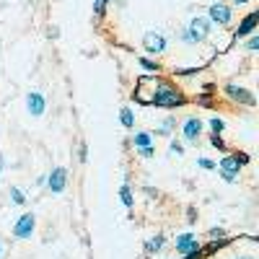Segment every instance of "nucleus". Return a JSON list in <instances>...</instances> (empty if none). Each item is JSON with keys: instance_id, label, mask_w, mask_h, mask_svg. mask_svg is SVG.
<instances>
[{"instance_id": "f257e3e1", "label": "nucleus", "mask_w": 259, "mask_h": 259, "mask_svg": "<svg viewBox=\"0 0 259 259\" xmlns=\"http://www.w3.org/2000/svg\"><path fill=\"white\" fill-rule=\"evenodd\" d=\"M210 34V21L202 18V16H194L189 21L187 31H182V41H187V45H200V41H205Z\"/></svg>"}, {"instance_id": "f03ea898", "label": "nucleus", "mask_w": 259, "mask_h": 259, "mask_svg": "<svg viewBox=\"0 0 259 259\" xmlns=\"http://www.w3.org/2000/svg\"><path fill=\"white\" fill-rule=\"evenodd\" d=\"M34 228H36L34 212H24V215L16 221V226H13V236H16V239H31Z\"/></svg>"}, {"instance_id": "7ed1b4c3", "label": "nucleus", "mask_w": 259, "mask_h": 259, "mask_svg": "<svg viewBox=\"0 0 259 259\" xmlns=\"http://www.w3.org/2000/svg\"><path fill=\"white\" fill-rule=\"evenodd\" d=\"M153 104L156 106H182L184 104V96H179L174 89H168V85H161L153 96Z\"/></svg>"}, {"instance_id": "20e7f679", "label": "nucleus", "mask_w": 259, "mask_h": 259, "mask_svg": "<svg viewBox=\"0 0 259 259\" xmlns=\"http://www.w3.org/2000/svg\"><path fill=\"white\" fill-rule=\"evenodd\" d=\"M231 18H233V11H231L226 3H215V6H210V11H207V21H212V24L226 26V24H231Z\"/></svg>"}, {"instance_id": "39448f33", "label": "nucleus", "mask_w": 259, "mask_h": 259, "mask_svg": "<svg viewBox=\"0 0 259 259\" xmlns=\"http://www.w3.org/2000/svg\"><path fill=\"white\" fill-rule=\"evenodd\" d=\"M143 47H145V52H150V55H161V52L166 50V39H163V34H158V31H148V34L143 36Z\"/></svg>"}, {"instance_id": "423d86ee", "label": "nucleus", "mask_w": 259, "mask_h": 259, "mask_svg": "<svg viewBox=\"0 0 259 259\" xmlns=\"http://www.w3.org/2000/svg\"><path fill=\"white\" fill-rule=\"evenodd\" d=\"M26 109H29L31 117H41V114H45V109H47L45 96H41L39 91H29L26 94Z\"/></svg>"}, {"instance_id": "0eeeda50", "label": "nucleus", "mask_w": 259, "mask_h": 259, "mask_svg": "<svg viewBox=\"0 0 259 259\" xmlns=\"http://www.w3.org/2000/svg\"><path fill=\"white\" fill-rule=\"evenodd\" d=\"M47 184H50V189H52L55 194L65 192V187H68V168H62V166L52 168V174H50Z\"/></svg>"}, {"instance_id": "6e6552de", "label": "nucleus", "mask_w": 259, "mask_h": 259, "mask_svg": "<svg viewBox=\"0 0 259 259\" xmlns=\"http://www.w3.org/2000/svg\"><path fill=\"white\" fill-rule=\"evenodd\" d=\"M226 94H228L233 101H241V104H246V106H254V104H256L254 94L246 91V89H239L236 83H228V85H226Z\"/></svg>"}, {"instance_id": "1a4fd4ad", "label": "nucleus", "mask_w": 259, "mask_h": 259, "mask_svg": "<svg viewBox=\"0 0 259 259\" xmlns=\"http://www.w3.org/2000/svg\"><path fill=\"white\" fill-rule=\"evenodd\" d=\"M239 168H241V163L236 161L233 156H228V158L221 161V177L226 182H236V179H239Z\"/></svg>"}, {"instance_id": "9d476101", "label": "nucleus", "mask_w": 259, "mask_h": 259, "mask_svg": "<svg viewBox=\"0 0 259 259\" xmlns=\"http://www.w3.org/2000/svg\"><path fill=\"white\" fill-rule=\"evenodd\" d=\"M182 133H184V140H187V143H194V140L200 138V133H202V122H200L197 117H189V119L184 122Z\"/></svg>"}, {"instance_id": "9b49d317", "label": "nucleus", "mask_w": 259, "mask_h": 259, "mask_svg": "<svg viewBox=\"0 0 259 259\" xmlns=\"http://www.w3.org/2000/svg\"><path fill=\"white\" fill-rule=\"evenodd\" d=\"M197 246H200V241H197V236H194V233H182L177 239V254H187V251L197 249Z\"/></svg>"}, {"instance_id": "f8f14e48", "label": "nucleus", "mask_w": 259, "mask_h": 259, "mask_svg": "<svg viewBox=\"0 0 259 259\" xmlns=\"http://www.w3.org/2000/svg\"><path fill=\"white\" fill-rule=\"evenodd\" d=\"M256 21H259V13L254 11V13H249L241 24H239V29H236V39H241V36H249L251 31H254V26H256Z\"/></svg>"}, {"instance_id": "ddd939ff", "label": "nucleus", "mask_w": 259, "mask_h": 259, "mask_svg": "<svg viewBox=\"0 0 259 259\" xmlns=\"http://www.w3.org/2000/svg\"><path fill=\"white\" fill-rule=\"evenodd\" d=\"M161 249H163V236H161V233L145 241V254H156V251H161Z\"/></svg>"}, {"instance_id": "4468645a", "label": "nucleus", "mask_w": 259, "mask_h": 259, "mask_svg": "<svg viewBox=\"0 0 259 259\" xmlns=\"http://www.w3.org/2000/svg\"><path fill=\"white\" fill-rule=\"evenodd\" d=\"M119 122H122V127L133 130V127H135V112H133V109H127V106H124V109L119 112Z\"/></svg>"}, {"instance_id": "2eb2a0df", "label": "nucleus", "mask_w": 259, "mask_h": 259, "mask_svg": "<svg viewBox=\"0 0 259 259\" xmlns=\"http://www.w3.org/2000/svg\"><path fill=\"white\" fill-rule=\"evenodd\" d=\"M133 143H135V148H145V145L153 143V135L150 133H138V135H133Z\"/></svg>"}, {"instance_id": "dca6fc26", "label": "nucleus", "mask_w": 259, "mask_h": 259, "mask_svg": "<svg viewBox=\"0 0 259 259\" xmlns=\"http://www.w3.org/2000/svg\"><path fill=\"white\" fill-rule=\"evenodd\" d=\"M119 197H122V205H124V207H133V192H130V184H122Z\"/></svg>"}, {"instance_id": "f3484780", "label": "nucleus", "mask_w": 259, "mask_h": 259, "mask_svg": "<svg viewBox=\"0 0 259 259\" xmlns=\"http://www.w3.org/2000/svg\"><path fill=\"white\" fill-rule=\"evenodd\" d=\"M11 200H13L16 205H24V202H26V197H24V192H21L18 187H11Z\"/></svg>"}, {"instance_id": "a211bd4d", "label": "nucleus", "mask_w": 259, "mask_h": 259, "mask_svg": "<svg viewBox=\"0 0 259 259\" xmlns=\"http://www.w3.org/2000/svg\"><path fill=\"white\" fill-rule=\"evenodd\" d=\"M210 127H212V133H218V135H221L223 130H226V122L218 119V117H212V119H210Z\"/></svg>"}, {"instance_id": "6ab92c4d", "label": "nucleus", "mask_w": 259, "mask_h": 259, "mask_svg": "<svg viewBox=\"0 0 259 259\" xmlns=\"http://www.w3.org/2000/svg\"><path fill=\"white\" fill-rule=\"evenodd\" d=\"M171 127H174V119H166V122L156 130V135H168V133H171Z\"/></svg>"}, {"instance_id": "aec40b11", "label": "nucleus", "mask_w": 259, "mask_h": 259, "mask_svg": "<svg viewBox=\"0 0 259 259\" xmlns=\"http://www.w3.org/2000/svg\"><path fill=\"white\" fill-rule=\"evenodd\" d=\"M140 65H143L145 70H150V73H156V70H158V65H156L153 60H145V57H140Z\"/></svg>"}, {"instance_id": "412c9836", "label": "nucleus", "mask_w": 259, "mask_h": 259, "mask_svg": "<svg viewBox=\"0 0 259 259\" xmlns=\"http://www.w3.org/2000/svg\"><path fill=\"white\" fill-rule=\"evenodd\" d=\"M106 3H109V0H96V3H94V13H96V16H104Z\"/></svg>"}, {"instance_id": "4be33fe9", "label": "nucleus", "mask_w": 259, "mask_h": 259, "mask_svg": "<svg viewBox=\"0 0 259 259\" xmlns=\"http://www.w3.org/2000/svg\"><path fill=\"white\" fill-rule=\"evenodd\" d=\"M168 150H171V153H174V156H182V153H184V145H182V143H177V140H171Z\"/></svg>"}, {"instance_id": "5701e85b", "label": "nucleus", "mask_w": 259, "mask_h": 259, "mask_svg": "<svg viewBox=\"0 0 259 259\" xmlns=\"http://www.w3.org/2000/svg\"><path fill=\"white\" fill-rule=\"evenodd\" d=\"M184 256H187V259H205V251H202V249L197 246V249H192V251H187Z\"/></svg>"}, {"instance_id": "b1692460", "label": "nucleus", "mask_w": 259, "mask_h": 259, "mask_svg": "<svg viewBox=\"0 0 259 259\" xmlns=\"http://www.w3.org/2000/svg\"><path fill=\"white\" fill-rule=\"evenodd\" d=\"M197 166H200V168H205V171L218 168V163H212V161H207V158H200V161H197Z\"/></svg>"}, {"instance_id": "393cba45", "label": "nucleus", "mask_w": 259, "mask_h": 259, "mask_svg": "<svg viewBox=\"0 0 259 259\" xmlns=\"http://www.w3.org/2000/svg\"><path fill=\"white\" fill-rule=\"evenodd\" d=\"M78 158H80V163H85V161H89V145H85V143H80V150H78Z\"/></svg>"}, {"instance_id": "a878e982", "label": "nucleus", "mask_w": 259, "mask_h": 259, "mask_svg": "<svg viewBox=\"0 0 259 259\" xmlns=\"http://www.w3.org/2000/svg\"><path fill=\"white\" fill-rule=\"evenodd\" d=\"M246 50H249V52H256V50H259V36H251V39L246 41Z\"/></svg>"}, {"instance_id": "bb28decb", "label": "nucleus", "mask_w": 259, "mask_h": 259, "mask_svg": "<svg viewBox=\"0 0 259 259\" xmlns=\"http://www.w3.org/2000/svg\"><path fill=\"white\" fill-rule=\"evenodd\" d=\"M210 143H212V145H215V148H221V150H223V148H226V145H223V138H221V135H218V133H215V135H212V138H210Z\"/></svg>"}, {"instance_id": "cd10ccee", "label": "nucleus", "mask_w": 259, "mask_h": 259, "mask_svg": "<svg viewBox=\"0 0 259 259\" xmlns=\"http://www.w3.org/2000/svg\"><path fill=\"white\" fill-rule=\"evenodd\" d=\"M140 156H143V158H150V156H153V145H145V148H140Z\"/></svg>"}, {"instance_id": "c85d7f7f", "label": "nucleus", "mask_w": 259, "mask_h": 259, "mask_svg": "<svg viewBox=\"0 0 259 259\" xmlns=\"http://www.w3.org/2000/svg\"><path fill=\"white\" fill-rule=\"evenodd\" d=\"M223 233H226L223 228H212V231H210V239H212V241H218V239H221Z\"/></svg>"}, {"instance_id": "c756f323", "label": "nucleus", "mask_w": 259, "mask_h": 259, "mask_svg": "<svg viewBox=\"0 0 259 259\" xmlns=\"http://www.w3.org/2000/svg\"><path fill=\"white\" fill-rule=\"evenodd\" d=\"M231 3H236V6H244V3H249V0H231Z\"/></svg>"}, {"instance_id": "7c9ffc66", "label": "nucleus", "mask_w": 259, "mask_h": 259, "mask_svg": "<svg viewBox=\"0 0 259 259\" xmlns=\"http://www.w3.org/2000/svg\"><path fill=\"white\" fill-rule=\"evenodd\" d=\"M6 168V161H3V156H0V171H3Z\"/></svg>"}, {"instance_id": "2f4dec72", "label": "nucleus", "mask_w": 259, "mask_h": 259, "mask_svg": "<svg viewBox=\"0 0 259 259\" xmlns=\"http://www.w3.org/2000/svg\"><path fill=\"white\" fill-rule=\"evenodd\" d=\"M236 259H254V256H236Z\"/></svg>"}, {"instance_id": "473e14b6", "label": "nucleus", "mask_w": 259, "mask_h": 259, "mask_svg": "<svg viewBox=\"0 0 259 259\" xmlns=\"http://www.w3.org/2000/svg\"><path fill=\"white\" fill-rule=\"evenodd\" d=\"M0 254H3V246H0Z\"/></svg>"}]
</instances>
